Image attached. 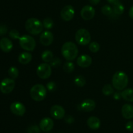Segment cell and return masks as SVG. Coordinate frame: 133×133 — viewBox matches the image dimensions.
<instances>
[{
    "instance_id": "5b68a950",
    "label": "cell",
    "mask_w": 133,
    "mask_h": 133,
    "mask_svg": "<svg viewBox=\"0 0 133 133\" xmlns=\"http://www.w3.org/2000/svg\"><path fill=\"white\" fill-rule=\"evenodd\" d=\"M19 45L24 50L32 52L36 47V41L32 37L28 35H24L19 39Z\"/></svg>"
},
{
    "instance_id": "8d00e7d4",
    "label": "cell",
    "mask_w": 133,
    "mask_h": 133,
    "mask_svg": "<svg viewBox=\"0 0 133 133\" xmlns=\"http://www.w3.org/2000/svg\"><path fill=\"white\" fill-rule=\"evenodd\" d=\"M113 98L115 100H119L122 97V92L119 91H116L113 93Z\"/></svg>"
},
{
    "instance_id": "2e32d148",
    "label": "cell",
    "mask_w": 133,
    "mask_h": 133,
    "mask_svg": "<svg viewBox=\"0 0 133 133\" xmlns=\"http://www.w3.org/2000/svg\"><path fill=\"white\" fill-rule=\"evenodd\" d=\"M96 106V104L95 101L90 99H85L81 104V108L84 112H92L95 109Z\"/></svg>"
},
{
    "instance_id": "30bf717a",
    "label": "cell",
    "mask_w": 133,
    "mask_h": 133,
    "mask_svg": "<svg viewBox=\"0 0 133 133\" xmlns=\"http://www.w3.org/2000/svg\"><path fill=\"white\" fill-rule=\"evenodd\" d=\"M10 109L13 114L18 116H23L26 112L25 106L20 102H14L12 103Z\"/></svg>"
},
{
    "instance_id": "4dcf8cb0",
    "label": "cell",
    "mask_w": 133,
    "mask_h": 133,
    "mask_svg": "<svg viewBox=\"0 0 133 133\" xmlns=\"http://www.w3.org/2000/svg\"><path fill=\"white\" fill-rule=\"evenodd\" d=\"M46 88L50 92H53L56 90L57 89V84L55 83V82H53V81H51L49 82L46 85Z\"/></svg>"
},
{
    "instance_id": "60d3db41",
    "label": "cell",
    "mask_w": 133,
    "mask_h": 133,
    "mask_svg": "<svg viewBox=\"0 0 133 133\" xmlns=\"http://www.w3.org/2000/svg\"><path fill=\"white\" fill-rule=\"evenodd\" d=\"M108 2L110 3V4H112V5H114L116 3L119 2V0H107Z\"/></svg>"
},
{
    "instance_id": "7a4b0ae2",
    "label": "cell",
    "mask_w": 133,
    "mask_h": 133,
    "mask_svg": "<svg viewBox=\"0 0 133 133\" xmlns=\"http://www.w3.org/2000/svg\"><path fill=\"white\" fill-rule=\"evenodd\" d=\"M62 56L68 61H73L78 55V48L73 42H66L61 48Z\"/></svg>"
},
{
    "instance_id": "f1b7e54d",
    "label": "cell",
    "mask_w": 133,
    "mask_h": 133,
    "mask_svg": "<svg viewBox=\"0 0 133 133\" xmlns=\"http://www.w3.org/2000/svg\"><path fill=\"white\" fill-rule=\"evenodd\" d=\"M44 27L47 29H51L53 26V21L51 18H46L42 22Z\"/></svg>"
},
{
    "instance_id": "74e56055",
    "label": "cell",
    "mask_w": 133,
    "mask_h": 133,
    "mask_svg": "<svg viewBox=\"0 0 133 133\" xmlns=\"http://www.w3.org/2000/svg\"><path fill=\"white\" fill-rule=\"evenodd\" d=\"M7 31V27L5 25H0V35H5Z\"/></svg>"
},
{
    "instance_id": "cb8c5ba5",
    "label": "cell",
    "mask_w": 133,
    "mask_h": 133,
    "mask_svg": "<svg viewBox=\"0 0 133 133\" xmlns=\"http://www.w3.org/2000/svg\"><path fill=\"white\" fill-rule=\"evenodd\" d=\"M86 82H87V81H86L84 77L81 75L77 76L74 79V83L78 87H83V86H85Z\"/></svg>"
},
{
    "instance_id": "ac0fdd59",
    "label": "cell",
    "mask_w": 133,
    "mask_h": 133,
    "mask_svg": "<svg viewBox=\"0 0 133 133\" xmlns=\"http://www.w3.org/2000/svg\"><path fill=\"white\" fill-rule=\"evenodd\" d=\"M13 48V44L9 39L4 37L0 40V48L4 52H10Z\"/></svg>"
},
{
    "instance_id": "e0dca14e",
    "label": "cell",
    "mask_w": 133,
    "mask_h": 133,
    "mask_svg": "<svg viewBox=\"0 0 133 133\" xmlns=\"http://www.w3.org/2000/svg\"><path fill=\"white\" fill-rule=\"evenodd\" d=\"M122 114L126 119L133 118V106L131 104H125L122 106Z\"/></svg>"
},
{
    "instance_id": "9a60e30c",
    "label": "cell",
    "mask_w": 133,
    "mask_h": 133,
    "mask_svg": "<svg viewBox=\"0 0 133 133\" xmlns=\"http://www.w3.org/2000/svg\"><path fill=\"white\" fill-rule=\"evenodd\" d=\"M92 63V58L90 56L83 54L79 56L77 59V63L79 66L83 68H87L91 65Z\"/></svg>"
},
{
    "instance_id": "d590c367",
    "label": "cell",
    "mask_w": 133,
    "mask_h": 133,
    "mask_svg": "<svg viewBox=\"0 0 133 133\" xmlns=\"http://www.w3.org/2000/svg\"><path fill=\"white\" fill-rule=\"evenodd\" d=\"M64 120L66 123L68 124H71L74 122V118L71 116H67L64 117Z\"/></svg>"
},
{
    "instance_id": "44dd1931",
    "label": "cell",
    "mask_w": 133,
    "mask_h": 133,
    "mask_svg": "<svg viewBox=\"0 0 133 133\" xmlns=\"http://www.w3.org/2000/svg\"><path fill=\"white\" fill-rule=\"evenodd\" d=\"M122 97L126 101L133 102V89L127 88L123 89L122 92Z\"/></svg>"
},
{
    "instance_id": "277c9868",
    "label": "cell",
    "mask_w": 133,
    "mask_h": 133,
    "mask_svg": "<svg viewBox=\"0 0 133 133\" xmlns=\"http://www.w3.org/2000/svg\"><path fill=\"white\" fill-rule=\"evenodd\" d=\"M46 89V87L43 85L36 84L31 87L30 90V95L35 101H42L47 96Z\"/></svg>"
},
{
    "instance_id": "9c48e42d",
    "label": "cell",
    "mask_w": 133,
    "mask_h": 133,
    "mask_svg": "<svg viewBox=\"0 0 133 133\" xmlns=\"http://www.w3.org/2000/svg\"><path fill=\"white\" fill-rule=\"evenodd\" d=\"M75 10L71 5H66L61 11V17L63 20L69 22L74 18Z\"/></svg>"
},
{
    "instance_id": "1f68e13d",
    "label": "cell",
    "mask_w": 133,
    "mask_h": 133,
    "mask_svg": "<svg viewBox=\"0 0 133 133\" xmlns=\"http://www.w3.org/2000/svg\"><path fill=\"white\" fill-rule=\"evenodd\" d=\"M40 128L37 125H32L27 129V133H40Z\"/></svg>"
},
{
    "instance_id": "e575fe53",
    "label": "cell",
    "mask_w": 133,
    "mask_h": 133,
    "mask_svg": "<svg viewBox=\"0 0 133 133\" xmlns=\"http://www.w3.org/2000/svg\"><path fill=\"white\" fill-rule=\"evenodd\" d=\"M125 128L128 131L132 132L133 131V121H129L126 123Z\"/></svg>"
},
{
    "instance_id": "5bb4252c",
    "label": "cell",
    "mask_w": 133,
    "mask_h": 133,
    "mask_svg": "<svg viewBox=\"0 0 133 133\" xmlns=\"http://www.w3.org/2000/svg\"><path fill=\"white\" fill-rule=\"evenodd\" d=\"M53 126H54L53 121L52 120V119L48 117H44L43 119H42L40 122V125H39L40 129L45 132L50 131L53 128Z\"/></svg>"
},
{
    "instance_id": "8fae6325",
    "label": "cell",
    "mask_w": 133,
    "mask_h": 133,
    "mask_svg": "<svg viewBox=\"0 0 133 133\" xmlns=\"http://www.w3.org/2000/svg\"><path fill=\"white\" fill-rule=\"evenodd\" d=\"M96 11L93 7L91 5H86L83 7L81 10V16L84 20H90L94 17Z\"/></svg>"
},
{
    "instance_id": "ba28073f",
    "label": "cell",
    "mask_w": 133,
    "mask_h": 133,
    "mask_svg": "<svg viewBox=\"0 0 133 133\" xmlns=\"http://www.w3.org/2000/svg\"><path fill=\"white\" fill-rule=\"evenodd\" d=\"M15 87V81L12 78H5L0 83V91L4 94H9Z\"/></svg>"
},
{
    "instance_id": "836d02e7",
    "label": "cell",
    "mask_w": 133,
    "mask_h": 133,
    "mask_svg": "<svg viewBox=\"0 0 133 133\" xmlns=\"http://www.w3.org/2000/svg\"><path fill=\"white\" fill-rule=\"evenodd\" d=\"M60 65H61V59L58 57L53 59V60L50 62V65L51 67H58Z\"/></svg>"
},
{
    "instance_id": "7c38bea8",
    "label": "cell",
    "mask_w": 133,
    "mask_h": 133,
    "mask_svg": "<svg viewBox=\"0 0 133 133\" xmlns=\"http://www.w3.org/2000/svg\"><path fill=\"white\" fill-rule=\"evenodd\" d=\"M64 108L60 105H54L51 108L50 114L55 119H61L65 116Z\"/></svg>"
},
{
    "instance_id": "6da1fadb",
    "label": "cell",
    "mask_w": 133,
    "mask_h": 133,
    "mask_svg": "<svg viewBox=\"0 0 133 133\" xmlns=\"http://www.w3.org/2000/svg\"><path fill=\"white\" fill-rule=\"evenodd\" d=\"M128 83V76L123 71H117L113 75L112 83L116 89L118 91L125 89L127 87Z\"/></svg>"
},
{
    "instance_id": "d6a6232c",
    "label": "cell",
    "mask_w": 133,
    "mask_h": 133,
    "mask_svg": "<svg viewBox=\"0 0 133 133\" xmlns=\"http://www.w3.org/2000/svg\"><path fill=\"white\" fill-rule=\"evenodd\" d=\"M9 36L12 39H19L20 38L19 31L16 29H12L9 32Z\"/></svg>"
},
{
    "instance_id": "484cf974",
    "label": "cell",
    "mask_w": 133,
    "mask_h": 133,
    "mask_svg": "<svg viewBox=\"0 0 133 133\" xmlns=\"http://www.w3.org/2000/svg\"><path fill=\"white\" fill-rule=\"evenodd\" d=\"M8 73H9V76L11 77V78L14 80L18 78V76H19V70H18V69L16 66H14L9 68Z\"/></svg>"
},
{
    "instance_id": "4316f807",
    "label": "cell",
    "mask_w": 133,
    "mask_h": 133,
    "mask_svg": "<svg viewBox=\"0 0 133 133\" xmlns=\"http://www.w3.org/2000/svg\"><path fill=\"white\" fill-rule=\"evenodd\" d=\"M113 86H111L110 84H107L103 86L102 89V92L105 95H110L114 93V88Z\"/></svg>"
},
{
    "instance_id": "d6986e66",
    "label": "cell",
    "mask_w": 133,
    "mask_h": 133,
    "mask_svg": "<svg viewBox=\"0 0 133 133\" xmlns=\"http://www.w3.org/2000/svg\"><path fill=\"white\" fill-rule=\"evenodd\" d=\"M87 125L91 129L97 130L100 127L101 121L98 117L96 116H91L87 120Z\"/></svg>"
},
{
    "instance_id": "3957f363",
    "label": "cell",
    "mask_w": 133,
    "mask_h": 133,
    "mask_svg": "<svg viewBox=\"0 0 133 133\" xmlns=\"http://www.w3.org/2000/svg\"><path fill=\"white\" fill-rule=\"evenodd\" d=\"M25 27L28 33L31 35H37L41 33L44 26L42 22L35 18H31L27 20L25 24Z\"/></svg>"
},
{
    "instance_id": "8992f818",
    "label": "cell",
    "mask_w": 133,
    "mask_h": 133,
    "mask_svg": "<svg viewBox=\"0 0 133 133\" xmlns=\"http://www.w3.org/2000/svg\"><path fill=\"white\" fill-rule=\"evenodd\" d=\"M75 39L77 43L82 46L89 44L91 41V35L89 31L86 29H80L76 32Z\"/></svg>"
},
{
    "instance_id": "f546056e",
    "label": "cell",
    "mask_w": 133,
    "mask_h": 133,
    "mask_svg": "<svg viewBox=\"0 0 133 133\" xmlns=\"http://www.w3.org/2000/svg\"><path fill=\"white\" fill-rule=\"evenodd\" d=\"M88 48H89L90 52H93V53H96L99 50L100 45L99 43H96V42H92L89 44Z\"/></svg>"
},
{
    "instance_id": "603a6c76",
    "label": "cell",
    "mask_w": 133,
    "mask_h": 133,
    "mask_svg": "<svg viewBox=\"0 0 133 133\" xmlns=\"http://www.w3.org/2000/svg\"><path fill=\"white\" fill-rule=\"evenodd\" d=\"M41 57L45 63H50L53 59V53L50 50H45L42 52Z\"/></svg>"
},
{
    "instance_id": "ffe728a7",
    "label": "cell",
    "mask_w": 133,
    "mask_h": 133,
    "mask_svg": "<svg viewBox=\"0 0 133 133\" xmlns=\"http://www.w3.org/2000/svg\"><path fill=\"white\" fill-rule=\"evenodd\" d=\"M32 60V54L30 52H24L20 53L18 57V61L21 64L26 65L30 63Z\"/></svg>"
},
{
    "instance_id": "83f0119b",
    "label": "cell",
    "mask_w": 133,
    "mask_h": 133,
    "mask_svg": "<svg viewBox=\"0 0 133 133\" xmlns=\"http://www.w3.org/2000/svg\"><path fill=\"white\" fill-rule=\"evenodd\" d=\"M101 12L103 14H105V16H110L112 15V14L113 13V10L112 8L110 6L108 5H104L103 7L101 9Z\"/></svg>"
},
{
    "instance_id": "7402d4cb",
    "label": "cell",
    "mask_w": 133,
    "mask_h": 133,
    "mask_svg": "<svg viewBox=\"0 0 133 133\" xmlns=\"http://www.w3.org/2000/svg\"><path fill=\"white\" fill-rule=\"evenodd\" d=\"M112 10L113 13H114V14H116L118 16H119L123 13L125 10V7L122 3L118 2L114 4V5H113Z\"/></svg>"
},
{
    "instance_id": "d4e9b609",
    "label": "cell",
    "mask_w": 133,
    "mask_h": 133,
    "mask_svg": "<svg viewBox=\"0 0 133 133\" xmlns=\"http://www.w3.org/2000/svg\"><path fill=\"white\" fill-rule=\"evenodd\" d=\"M63 69L66 72L71 73L74 72V69H75V65H74V63L71 61H67L64 64Z\"/></svg>"
},
{
    "instance_id": "ab89813d",
    "label": "cell",
    "mask_w": 133,
    "mask_h": 133,
    "mask_svg": "<svg viewBox=\"0 0 133 133\" xmlns=\"http://www.w3.org/2000/svg\"><path fill=\"white\" fill-rule=\"evenodd\" d=\"M129 15L130 18H132L133 20V6L131 7V9H129Z\"/></svg>"
},
{
    "instance_id": "4fadbf2b",
    "label": "cell",
    "mask_w": 133,
    "mask_h": 133,
    "mask_svg": "<svg viewBox=\"0 0 133 133\" xmlns=\"http://www.w3.org/2000/svg\"><path fill=\"white\" fill-rule=\"evenodd\" d=\"M53 35L51 31H45L43 32L40 36V41L42 45L48 46L53 42Z\"/></svg>"
},
{
    "instance_id": "52a82bcc",
    "label": "cell",
    "mask_w": 133,
    "mask_h": 133,
    "mask_svg": "<svg viewBox=\"0 0 133 133\" xmlns=\"http://www.w3.org/2000/svg\"><path fill=\"white\" fill-rule=\"evenodd\" d=\"M51 66L47 63L40 64L36 69V74L38 76L42 79H48L51 76Z\"/></svg>"
},
{
    "instance_id": "f35d334b",
    "label": "cell",
    "mask_w": 133,
    "mask_h": 133,
    "mask_svg": "<svg viewBox=\"0 0 133 133\" xmlns=\"http://www.w3.org/2000/svg\"><path fill=\"white\" fill-rule=\"evenodd\" d=\"M100 2V0H90V3L93 5H96Z\"/></svg>"
}]
</instances>
